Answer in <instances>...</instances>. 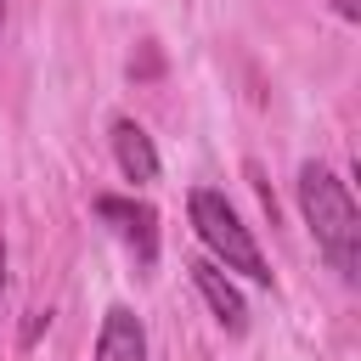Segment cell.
Instances as JSON below:
<instances>
[{"instance_id":"8","label":"cell","mask_w":361,"mask_h":361,"mask_svg":"<svg viewBox=\"0 0 361 361\" xmlns=\"http://www.w3.org/2000/svg\"><path fill=\"white\" fill-rule=\"evenodd\" d=\"M333 11H338V17H350V23H355V17H361V0H333Z\"/></svg>"},{"instance_id":"1","label":"cell","mask_w":361,"mask_h":361,"mask_svg":"<svg viewBox=\"0 0 361 361\" xmlns=\"http://www.w3.org/2000/svg\"><path fill=\"white\" fill-rule=\"evenodd\" d=\"M299 209H305V226L316 237V248L327 254V265L355 282L361 276V214H355V197L344 192V180L322 164H305L299 169Z\"/></svg>"},{"instance_id":"10","label":"cell","mask_w":361,"mask_h":361,"mask_svg":"<svg viewBox=\"0 0 361 361\" xmlns=\"http://www.w3.org/2000/svg\"><path fill=\"white\" fill-rule=\"evenodd\" d=\"M0 11H6V0H0Z\"/></svg>"},{"instance_id":"5","label":"cell","mask_w":361,"mask_h":361,"mask_svg":"<svg viewBox=\"0 0 361 361\" xmlns=\"http://www.w3.org/2000/svg\"><path fill=\"white\" fill-rule=\"evenodd\" d=\"M192 282H197V293L209 299V310H214V322H220L226 333H243V327H248V305H243V293L226 282V271H220L214 259H197V265H192Z\"/></svg>"},{"instance_id":"3","label":"cell","mask_w":361,"mask_h":361,"mask_svg":"<svg viewBox=\"0 0 361 361\" xmlns=\"http://www.w3.org/2000/svg\"><path fill=\"white\" fill-rule=\"evenodd\" d=\"M96 214L118 226V237L135 248L141 265L158 259V214H152L147 203H130V197H96Z\"/></svg>"},{"instance_id":"7","label":"cell","mask_w":361,"mask_h":361,"mask_svg":"<svg viewBox=\"0 0 361 361\" xmlns=\"http://www.w3.org/2000/svg\"><path fill=\"white\" fill-rule=\"evenodd\" d=\"M39 327H51V310H34V316H28V327H23V344H34V338H39Z\"/></svg>"},{"instance_id":"2","label":"cell","mask_w":361,"mask_h":361,"mask_svg":"<svg viewBox=\"0 0 361 361\" xmlns=\"http://www.w3.org/2000/svg\"><path fill=\"white\" fill-rule=\"evenodd\" d=\"M186 209H192L197 237L214 248V259H226V271H243L248 282H265V288H271V265H265L259 243L248 237V226L237 220V209H231L214 186H197V192L186 197Z\"/></svg>"},{"instance_id":"9","label":"cell","mask_w":361,"mask_h":361,"mask_svg":"<svg viewBox=\"0 0 361 361\" xmlns=\"http://www.w3.org/2000/svg\"><path fill=\"white\" fill-rule=\"evenodd\" d=\"M0 293H6V243H0Z\"/></svg>"},{"instance_id":"4","label":"cell","mask_w":361,"mask_h":361,"mask_svg":"<svg viewBox=\"0 0 361 361\" xmlns=\"http://www.w3.org/2000/svg\"><path fill=\"white\" fill-rule=\"evenodd\" d=\"M96 361H147V327L135 310L113 305L102 316V333H96Z\"/></svg>"},{"instance_id":"6","label":"cell","mask_w":361,"mask_h":361,"mask_svg":"<svg viewBox=\"0 0 361 361\" xmlns=\"http://www.w3.org/2000/svg\"><path fill=\"white\" fill-rule=\"evenodd\" d=\"M113 158H118L124 180H135V186L158 180V152H152V135H147L135 118H118V124H113Z\"/></svg>"}]
</instances>
